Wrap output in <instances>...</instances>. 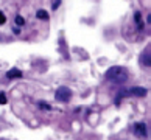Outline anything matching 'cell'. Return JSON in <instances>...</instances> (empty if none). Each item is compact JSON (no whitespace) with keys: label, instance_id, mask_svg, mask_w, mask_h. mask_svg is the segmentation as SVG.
Segmentation results:
<instances>
[{"label":"cell","instance_id":"cell-11","mask_svg":"<svg viewBox=\"0 0 151 140\" xmlns=\"http://www.w3.org/2000/svg\"><path fill=\"white\" fill-rule=\"evenodd\" d=\"M5 103H6V95L3 92H0V104H5Z\"/></svg>","mask_w":151,"mask_h":140},{"label":"cell","instance_id":"cell-5","mask_svg":"<svg viewBox=\"0 0 151 140\" xmlns=\"http://www.w3.org/2000/svg\"><path fill=\"white\" fill-rule=\"evenodd\" d=\"M6 76L9 80H13V78H22V72L19 69H11V70L6 72Z\"/></svg>","mask_w":151,"mask_h":140},{"label":"cell","instance_id":"cell-1","mask_svg":"<svg viewBox=\"0 0 151 140\" xmlns=\"http://www.w3.org/2000/svg\"><path fill=\"white\" fill-rule=\"evenodd\" d=\"M106 80H109V81H112L115 84H123V83H126L128 81V72L125 67H119V65H114V67H111V69L106 70Z\"/></svg>","mask_w":151,"mask_h":140},{"label":"cell","instance_id":"cell-8","mask_svg":"<svg viewBox=\"0 0 151 140\" xmlns=\"http://www.w3.org/2000/svg\"><path fill=\"white\" fill-rule=\"evenodd\" d=\"M16 25H17V27L25 25V19H24V17H20V16H16Z\"/></svg>","mask_w":151,"mask_h":140},{"label":"cell","instance_id":"cell-2","mask_svg":"<svg viewBox=\"0 0 151 140\" xmlns=\"http://www.w3.org/2000/svg\"><path fill=\"white\" fill-rule=\"evenodd\" d=\"M70 97H72V90L69 87H64V86L59 87L56 90V93H55V98L59 100V101H69Z\"/></svg>","mask_w":151,"mask_h":140},{"label":"cell","instance_id":"cell-12","mask_svg":"<svg viewBox=\"0 0 151 140\" xmlns=\"http://www.w3.org/2000/svg\"><path fill=\"white\" fill-rule=\"evenodd\" d=\"M59 5H61V0H55V2H53V5H52V8H53V9H58V6H59Z\"/></svg>","mask_w":151,"mask_h":140},{"label":"cell","instance_id":"cell-7","mask_svg":"<svg viewBox=\"0 0 151 140\" xmlns=\"http://www.w3.org/2000/svg\"><path fill=\"white\" fill-rule=\"evenodd\" d=\"M142 64L150 67V52H147V55H142Z\"/></svg>","mask_w":151,"mask_h":140},{"label":"cell","instance_id":"cell-6","mask_svg":"<svg viewBox=\"0 0 151 140\" xmlns=\"http://www.w3.org/2000/svg\"><path fill=\"white\" fill-rule=\"evenodd\" d=\"M36 17H37V19H41V20H47V19H48V14H47V11L39 9L37 13H36Z\"/></svg>","mask_w":151,"mask_h":140},{"label":"cell","instance_id":"cell-3","mask_svg":"<svg viewBox=\"0 0 151 140\" xmlns=\"http://www.w3.org/2000/svg\"><path fill=\"white\" fill-rule=\"evenodd\" d=\"M134 132H136V136H137V137L145 139V137L148 136L147 125H145V123H136V125H134Z\"/></svg>","mask_w":151,"mask_h":140},{"label":"cell","instance_id":"cell-4","mask_svg":"<svg viewBox=\"0 0 151 140\" xmlns=\"http://www.w3.org/2000/svg\"><path fill=\"white\" fill-rule=\"evenodd\" d=\"M148 93V90L145 87H131L129 90H126V95H134V97H145Z\"/></svg>","mask_w":151,"mask_h":140},{"label":"cell","instance_id":"cell-10","mask_svg":"<svg viewBox=\"0 0 151 140\" xmlns=\"http://www.w3.org/2000/svg\"><path fill=\"white\" fill-rule=\"evenodd\" d=\"M134 17H136V22H137L139 28H142V27H143V24H142V20H140V14H139V13H136V16H134Z\"/></svg>","mask_w":151,"mask_h":140},{"label":"cell","instance_id":"cell-9","mask_svg":"<svg viewBox=\"0 0 151 140\" xmlns=\"http://www.w3.org/2000/svg\"><path fill=\"white\" fill-rule=\"evenodd\" d=\"M39 108H41V109H45V111H52V106L47 104V103H44V101H39Z\"/></svg>","mask_w":151,"mask_h":140},{"label":"cell","instance_id":"cell-13","mask_svg":"<svg viewBox=\"0 0 151 140\" xmlns=\"http://www.w3.org/2000/svg\"><path fill=\"white\" fill-rule=\"evenodd\" d=\"M5 22H6V17H5V16H3V13L0 11V25H3Z\"/></svg>","mask_w":151,"mask_h":140}]
</instances>
